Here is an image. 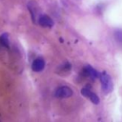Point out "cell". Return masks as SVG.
I'll return each instance as SVG.
<instances>
[{
    "label": "cell",
    "mask_w": 122,
    "mask_h": 122,
    "mask_svg": "<svg viewBox=\"0 0 122 122\" xmlns=\"http://www.w3.org/2000/svg\"><path fill=\"white\" fill-rule=\"evenodd\" d=\"M100 81H101V86H102V91L104 92L105 94L110 93L112 91L113 85H112V81L111 76L107 73V72H102L100 74Z\"/></svg>",
    "instance_id": "1"
},
{
    "label": "cell",
    "mask_w": 122,
    "mask_h": 122,
    "mask_svg": "<svg viewBox=\"0 0 122 122\" xmlns=\"http://www.w3.org/2000/svg\"><path fill=\"white\" fill-rule=\"evenodd\" d=\"M72 90L68 86H61L58 87L54 92V96L57 98H68L72 95Z\"/></svg>",
    "instance_id": "2"
},
{
    "label": "cell",
    "mask_w": 122,
    "mask_h": 122,
    "mask_svg": "<svg viewBox=\"0 0 122 122\" xmlns=\"http://www.w3.org/2000/svg\"><path fill=\"white\" fill-rule=\"evenodd\" d=\"M38 24L44 28H51L53 26V20L49 15L42 14L38 17Z\"/></svg>",
    "instance_id": "3"
},
{
    "label": "cell",
    "mask_w": 122,
    "mask_h": 122,
    "mask_svg": "<svg viewBox=\"0 0 122 122\" xmlns=\"http://www.w3.org/2000/svg\"><path fill=\"white\" fill-rule=\"evenodd\" d=\"M81 93H82L83 96L90 98V100H91L93 104H98V103H99V98H98V96H97L95 93H93L90 89H88V88H83V89L81 90Z\"/></svg>",
    "instance_id": "4"
},
{
    "label": "cell",
    "mask_w": 122,
    "mask_h": 122,
    "mask_svg": "<svg viewBox=\"0 0 122 122\" xmlns=\"http://www.w3.org/2000/svg\"><path fill=\"white\" fill-rule=\"evenodd\" d=\"M45 68V61L42 58H36L33 60L32 64H31V70L35 72H39L42 71Z\"/></svg>",
    "instance_id": "5"
},
{
    "label": "cell",
    "mask_w": 122,
    "mask_h": 122,
    "mask_svg": "<svg viewBox=\"0 0 122 122\" xmlns=\"http://www.w3.org/2000/svg\"><path fill=\"white\" fill-rule=\"evenodd\" d=\"M71 64L70 62H64L62 65H60L57 68L56 72L61 76H65L71 71Z\"/></svg>",
    "instance_id": "6"
},
{
    "label": "cell",
    "mask_w": 122,
    "mask_h": 122,
    "mask_svg": "<svg viewBox=\"0 0 122 122\" xmlns=\"http://www.w3.org/2000/svg\"><path fill=\"white\" fill-rule=\"evenodd\" d=\"M83 71H84V73H85L86 76H89L92 79H96L97 77H99L98 72L92 66H90V65H87L86 67H84Z\"/></svg>",
    "instance_id": "7"
},
{
    "label": "cell",
    "mask_w": 122,
    "mask_h": 122,
    "mask_svg": "<svg viewBox=\"0 0 122 122\" xmlns=\"http://www.w3.org/2000/svg\"><path fill=\"white\" fill-rule=\"evenodd\" d=\"M28 9L30 10V16H31V19L32 21L35 23L36 22V16H37V12H38V7L37 5L34 3V2H29L28 3Z\"/></svg>",
    "instance_id": "8"
},
{
    "label": "cell",
    "mask_w": 122,
    "mask_h": 122,
    "mask_svg": "<svg viewBox=\"0 0 122 122\" xmlns=\"http://www.w3.org/2000/svg\"><path fill=\"white\" fill-rule=\"evenodd\" d=\"M0 43L2 46H4L5 48H9L10 47V41H9V34L7 32H4L0 35Z\"/></svg>",
    "instance_id": "9"
},
{
    "label": "cell",
    "mask_w": 122,
    "mask_h": 122,
    "mask_svg": "<svg viewBox=\"0 0 122 122\" xmlns=\"http://www.w3.org/2000/svg\"><path fill=\"white\" fill-rule=\"evenodd\" d=\"M114 38L117 42H122V30H117L114 31Z\"/></svg>",
    "instance_id": "10"
}]
</instances>
